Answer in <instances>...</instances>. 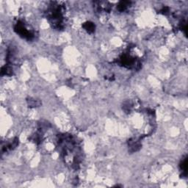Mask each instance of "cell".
Masks as SVG:
<instances>
[{
  "mask_svg": "<svg viewBox=\"0 0 188 188\" xmlns=\"http://www.w3.org/2000/svg\"><path fill=\"white\" fill-rule=\"evenodd\" d=\"M130 4H131V2H126V1H124V2H119V4L118 5L117 7H118V9L119 11H120V12H123V11H126V10L127 9L128 6L130 5Z\"/></svg>",
  "mask_w": 188,
  "mask_h": 188,
  "instance_id": "5",
  "label": "cell"
},
{
  "mask_svg": "<svg viewBox=\"0 0 188 188\" xmlns=\"http://www.w3.org/2000/svg\"><path fill=\"white\" fill-rule=\"evenodd\" d=\"M64 8L58 5H54L51 6L48 11V19L53 27L60 30L63 28L64 16H63Z\"/></svg>",
  "mask_w": 188,
  "mask_h": 188,
  "instance_id": "1",
  "label": "cell"
},
{
  "mask_svg": "<svg viewBox=\"0 0 188 188\" xmlns=\"http://www.w3.org/2000/svg\"><path fill=\"white\" fill-rule=\"evenodd\" d=\"M83 27L86 31L88 32L89 33H92L95 30V25H94L93 23L91 22V21L85 23L83 24Z\"/></svg>",
  "mask_w": 188,
  "mask_h": 188,
  "instance_id": "4",
  "label": "cell"
},
{
  "mask_svg": "<svg viewBox=\"0 0 188 188\" xmlns=\"http://www.w3.org/2000/svg\"><path fill=\"white\" fill-rule=\"evenodd\" d=\"M181 170L182 171L183 174L186 176L187 170V158H185L181 163Z\"/></svg>",
  "mask_w": 188,
  "mask_h": 188,
  "instance_id": "6",
  "label": "cell"
},
{
  "mask_svg": "<svg viewBox=\"0 0 188 188\" xmlns=\"http://www.w3.org/2000/svg\"><path fill=\"white\" fill-rule=\"evenodd\" d=\"M14 30L16 32V33L19 34L23 38L26 40H32L35 38V34L32 32L29 28L26 26L24 23L21 21H19L14 26Z\"/></svg>",
  "mask_w": 188,
  "mask_h": 188,
  "instance_id": "2",
  "label": "cell"
},
{
  "mask_svg": "<svg viewBox=\"0 0 188 188\" xmlns=\"http://www.w3.org/2000/svg\"><path fill=\"white\" fill-rule=\"evenodd\" d=\"M28 103H29V105L30 107H37L39 105V103L38 102L37 100L32 99H30V100H28Z\"/></svg>",
  "mask_w": 188,
  "mask_h": 188,
  "instance_id": "7",
  "label": "cell"
},
{
  "mask_svg": "<svg viewBox=\"0 0 188 188\" xmlns=\"http://www.w3.org/2000/svg\"><path fill=\"white\" fill-rule=\"evenodd\" d=\"M1 74L2 75H7V76H11L13 74V68L10 65H6L5 66L2 68V71H1Z\"/></svg>",
  "mask_w": 188,
  "mask_h": 188,
  "instance_id": "3",
  "label": "cell"
}]
</instances>
